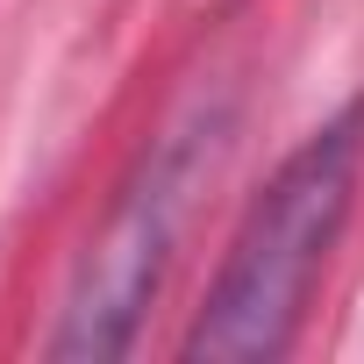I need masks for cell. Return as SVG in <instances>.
<instances>
[{"label":"cell","mask_w":364,"mask_h":364,"mask_svg":"<svg viewBox=\"0 0 364 364\" xmlns=\"http://www.w3.org/2000/svg\"><path fill=\"white\" fill-rule=\"evenodd\" d=\"M357 171H364V100H343L328 122H314L279 157V171L243 208V222L222 250V272L186 328V357L250 364V357L293 350L307 293L350 222Z\"/></svg>","instance_id":"cell-1"},{"label":"cell","mask_w":364,"mask_h":364,"mask_svg":"<svg viewBox=\"0 0 364 364\" xmlns=\"http://www.w3.org/2000/svg\"><path fill=\"white\" fill-rule=\"evenodd\" d=\"M215 150H222V114H208V107H193L186 122H171L157 136V150L129 178L122 208L107 215L100 243L86 250V264L58 307V328L43 343L50 357H122L136 343V321H143V307L171 264L186 200L200 186V171L215 164Z\"/></svg>","instance_id":"cell-2"}]
</instances>
